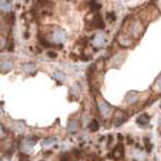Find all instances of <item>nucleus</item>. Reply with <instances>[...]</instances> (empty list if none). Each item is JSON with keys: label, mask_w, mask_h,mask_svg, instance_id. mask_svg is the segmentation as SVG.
<instances>
[{"label": "nucleus", "mask_w": 161, "mask_h": 161, "mask_svg": "<svg viewBox=\"0 0 161 161\" xmlns=\"http://www.w3.org/2000/svg\"><path fill=\"white\" fill-rule=\"evenodd\" d=\"M137 122H138V125H141V126H146L149 124V117L146 115V114H142L141 117L137 119Z\"/></svg>", "instance_id": "nucleus-3"}, {"label": "nucleus", "mask_w": 161, "mask_h": 161, "mask_svg": "<svg viewBox=\"0 0 161 161\" xmlns=\"http://www.w3.org/2000/svg\"><path fill=\"white\" fill-rule=\"evenodd\" d=\"M92 122H93V125H92V126L90 125V129H91V130H96V129L98 127V124H97V121H92Z\"/></svg>", "instance_id": "nucleus-5"}, {"label": "nucleus", "mask_w": 161, "mask_h": 161, "mask_svg": "<svg viewBox=\"0 0 161 161\" xmlns=\"http://www.w3.org/2000/svg\"><path fill=\"white\" fill-rule=\"evenodd\" d=\"M98 107H100V112H101V114H102L103 117H108L112 115V112H113V108L108 104L107 102H104L103 100L100 101L98 103Z\"/></svg>", "instance_id": "nucleus-1"}, {"label": "nucleus", "mask_w": 161, "mask_h": 161, "mask_svg": "<svg viewBox=\"0 0 161 161\" xmlns=\"http://www.w3.org/2000/svg\"><path fill=\"white\" fill-rule=\"evenodd\" d=\"M160 126H161V120H160Z\"/></svg>", "instance_id": "nucleus-7"}, {"label": "nucleus", "mask_w": 161, "mask_h": 161, "mask_svg": "<svg viewBox=\"0 0 161 161\" xmlns=\"http://www.w3.org/2000/svg\"><path fill=\"white\" fill-rule=\"evenodd\" d=\"M126 119H127V117H126V114L124 112H117V114L114 117V125L115 126L122 125L126 121Z\"/></svg>", "instance_id": "nucleus-2"}, {"label": "nucleus", "mask_w": 161, "mask_h": 161, "mask_svg": "<svg viewBox=\"0 0 161 161\" xmlns=\"http://www.w3.org/2000/svg\"><path fill=\"white\" fill-rule=\"evenodd\" d=\"M156 4H158V7H160L161 9V0H158V1H156Z\"/></svg>", "instance_id": "nucleus-6"}, {"label": "nucleus", "mask_w": 161, "mask_h": 161, "mask_svg": "<svg viewBox=\"0 0 161 161\" xmlns=\"http://www.w3.org/2000/svg\"><path fill=\"white\" fill-rule=\"evenodd\" d=\"M154 87L155 88L158 87V91H161V75L159 76V79L155 81V86Z\"/></svg>", "instance_id": "nucleus-4"}]
</instances>
